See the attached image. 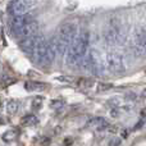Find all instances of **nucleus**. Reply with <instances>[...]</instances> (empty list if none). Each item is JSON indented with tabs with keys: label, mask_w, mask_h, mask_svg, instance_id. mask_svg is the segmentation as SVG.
Segmentation results:
<instances>
[{
	"label": "nucleus",
	"mask_w": 146,
	"mask_h": 146,
	"mask_svg": "<svg viewBox=\"0 0 146 146\" xmlns=\"http://www.w3.org/2000/svg\"><path fill=\"white\" fill-rule=\"evenodd\" d=\"M145 72H146V69H145Z\"/></svg>",
	"instance_id": "24"
},
{
	"label": "nucleus",
	"mask_w": 146,
	"mask_h": 146,
	"mask_svg": "<svg viewBox=\"0 0 146 146\" xmlns=\"http://www.w3.org/2000/svg\"><path fill=\"white\" fill-rule=\"evenodd\" d=\"M19 106H21L19 101L15 100V99H10V100H8L7 104H5V110H7L8 114H10V115H14V114L18 113V110H19Z\"/></svg>",
	"instance_id": "13"
},
{
	"label": "nucleus",
	"mask_w": 146,
	"mask_h": 146,
	"mask_svg": "<svg viewBox=\"0 0 146 146\" xmlns=\"http://www.w3.org/2000/svg\"><path fill=\"white\" fill-rule=\"evenodd\" d=\"M88 42H90V32L88 31L82 30L80 33H77L76 38L67 50V64L72 67L81 64L82 59L85 58L86 53H87Z\"/></svg>",
	"instance_id": "1"
},
{
	"label": "nucleus",
	"mask_w": 146,
	"mask_h": 146,
	"mask_svg": "<svg viewBox=\"0 0 146 146\" xmlns=\"http://www.w3.org/2000/svg\"><path fill=\"white\" fill-rule=\"evenodd\" d=\"M140 115H141L142 118H146V106L145 108H142V110L140 111Z\"/></svg>",
	"instance_id": "21"
},
{
	"label": "nucleus",
	"mask_w": 146,
	"mask_h": 146,
	"mask_svg": "<svg viewBox=\"0 0 146 146\" xmlns=\"http://www.w3.org/2000/svg\"><path fill=\"white\" fill-rule=\"evenodd\" d=\"M111 87H113V85H111V83H99V85H98V91L104 92V91L110 90Z\"/></svg>",
	"instance_id": "19"
},
{
	"label": "nucleus",
	"mask_w": 146,
	"mask_h": 146,
	"mask_svg": "<svg viewBox=\"0 0 146 146\" xmlns=\"http://www.w3.org/2000/svg\"><path fill=\"white\" fill-rule=\"evenodd\" d=\"M49 87L48 83L45 82H37V81H27L25 82V90L30 92H41L45 91Z\"/></svg>",
	"instance_id": "11"
},
{
	"label": "nucleus",
	"mask_w": 146,
	"mask_h": 146,
	"mask_svg": "<svg viewBox=\"0 0 146 146\" xmlns=\"http://www.w3.org/2000/svg\"><path fill=\"white\" fill-rule=\"evenodd\" d=\"M142 98H144V99H146V90H144V91H142Z\"/></svg>",
	"instance_id": "22"
},
{
	"label": "nucleus",
	"mask_w": 146,
	"mask_h": 146,
	"mask_svg": "<svg viewBox=\"0 0 146 146\" xmlns=\"http://www.w3.org/2000/svg\"><path fill=\"white\" fill-rule=\"evenodd\" d=\"M122 144V140L121 139H111L109 141V145L110 146H114V145H121Z\"/></svg>",
	"instance_id": "20"
},
{
	"label": "nucleus",
	"mask_w": 146,
	"mask_h": 146,
	"mask_svg": "<svg viewBox=\"0 0 146 146\" xmlns=\"http://www.w3.org/2000/svg\"><path fill=\"white\" fill-rule=\"evenodd\" d=\"M77 36V27L73 23L67 22L63 23L59 28V32L56 35L58 37V54L63 55L67 53L68 48L71 46V44L73 42V40Z\"/></svg>",
	"instance_id": "2"
},
{
	"label": "nucleus",
	"mask_w": 146,
	"mask_h": 146,
	"mask_svg": "<svg viewBox=\"0 0 146 146\" xmlns=\"http://www.w3.org/2000/svg\"><path fill=\"white\" fill-rule=\"evenodd\" d=\"M18 136H19V131H18L17 128H12V129L5 131L4 133L1 135V140L4 142H7V144H10V142L15 141V140L18 139Z\"/></svg>",
	"instance_id": "12"
},
{
	"label": "nucleus",
	"mask_w": 146,
	"mask_h": 146,
	"mask_svg": "<svg viewBox=\"0 0 146 146\" xmlns=\"http://www.w3.org/2000/svg\"><path fill=\"white\" fill-rule=\"evenodd\" d=\"M88 60H90V72L95 76H101L104 73V64L101 62L100 54L96 50H91L88 53Z\"/></svg>",
	"instance_id": "6"
},
{
	"label": "nucleus",
	"mask_w": 146,
	"mask_h": 146,
	"mask_svg": "<svg viewBox=\"0 0 146 146\" xmlns=\"http://www.w3.org/2000/svg\"><path fill=\"white\" fill-rule=\"evenodd\" d=\"M64 105H66V101L62 100V99H55V100L50 101V108L53 109H62Z\"/></svg>",
	"instance_id": "16"
},
{
	"label": "nucleus",
	"mask_w": 146,
	"mask_h": 146,
	"mask_svg": "<svg viewBox=\"0 0 146 146\" xmlns=\"http://www.w3.org/2000/svg\"><path fill=\"white\" fill-rule=\"evenodd\" d=\"M105 64L106 68L111 73H115V74H121V73L126 71V64H124L123 56L117 51H110V53L106 54Z\"/></svg>",
	"instance_id": "3"
},
{
	"label": "nucleus",
	"mask_w": 146,
	"mask_h": 146,
	"mask_svg": "<svg viewBox=\"0 0 146 146\" xmlns=\"http://www.w3.org/2000/svg\"><path fill=\"white\" fill-rule=\"evenodd\" d=\"M92 85H94V81L88 80V78H81V80H78V82H77V86L81 88H88Z\"/></svg>",
	"instance_id": "15"
},
{
	"label": "nucleus",
	"mask_w": 146,
	"mask_h": 146,
	"mask_svg": "<svg viewBox=\"0 0 146 146\" xmlns=\"http://www.w3.org/2000/svg\"><path fill=\"white\" fill-rule=\"evenodd\" d=\"M46 49H48V41L44 38L41 40L37 45L35 46L32 51H31V55H32V60L35 63L44 66L45 64V59H46Z\"/></svg>",
	"instance_id": "7"
},
{
	"label": "nucleus",
	"mask_w": 146,
	"mask_h": 146,
	"mask_svg": "<svg viewBox=\"0 0 146 146\" xmlns=\"http://www.w3.org/2000/svg\"><path fill=\"white\" fill-rule=\"evenodd\" d=\"M86 128L90 129H98V131H101V129L109 128V122L106 121L103 117H94V118L88 119L86 122Z\"/></svg>",
	"instance_id": "10"
},
{
	"label": "nucleus",
	"mask_w": 146,
	"mask_h": 146,
	"mask_svg": "<svg viewBox=\"0 0 146 146\" xmlns=\"http://www.w3.org/2000/svg\"><path fill=\"white\" fill-rule=\"evenodd\" d=\"M36 0H12L9 5H8L7 12L10 15H17L22 14V13L30 12L32 8H35Z\"/></svg>",
	"instance_id": "4"
},
{
	"label": "nucleus",
	"mask_w": 146,
	"mask_h": 146,
	"mask_svg": "<svg viewBox=\"0 0 146 146\" xmlns=\"http://www.w3.org/2000/svg\"><path fill=\"white\" fill-rule=\"evenodd\" d=\"M38 123V119L33 114H26L21 118V126L23 127H35Z\"/></svg>",
	"instance_id": "14"
},
{
	"label": "nucleus",
	"mask_w": 146,
	"mask_h": 146,
	"mask_svg": "<svg viewBox=\"0 0 146 146\" xmlns=\"http://www.w3.org/2000/svg\"><path fill=\"white\" fill-rule=\"evenodd\" d=\"M0 106H1V100H0Z\"/></svg>",
	"instance_id": "23"
},
{
	"label": "nucleus",
	"mask_w": 146,
	"mask_h": 146,
	"mask_svg": "<svg viewBox=\"0 0 146 146\" xmlns=\"http://www.w3.org/2000/svg\"><path fill=\"white\" fill-rule=\"evenodd\" d=\"M37 31H38V23L36 22V21H32V22L27 23V25L22 26V27L13 30L12 32L15 38H25V37H27V36H31V35H33V33H36Z\"/></svg>",
	"instance_id": "8"
},
{
	"label": "nucleus",
	"mask_w": 146,
	"mask_h": 146,
	"mask_svg": "<svg viewBox=\"0 0 146 146\" xmlns=\"http://www.w3.org/2000/svg\"><path fill=\"white\" fill-rule=\"evenodd\" d=\"M42 101H44V99L41 98V96H37V98H35L32 100V108L33 109H40L41 105H42Z\"/></svg>",
	"instance_id": "18"
},
{
	"label": "nucleus",
	"mask_w": 146,
	"mask_h": 146,
	"mask_svg": "<svg viewBox=\"0 0 146 146\" xmlns=\"http://www.w3.org/2000/svg\"><path fill=\"white\" fill-rule=\"evenodd\" d=\"M44 38L45 37H44L42 35H40V33L36 32V33H33V35L22 38V40L19 41V48H21V50H23L25 53L31 54V51L35 49V46L37 45L41 40H44Z\"/></svg>",
	"instance_id": "5"
},
{
	"label": "nucleus",
	"mask_w": 146,
	"mask_h": 146,
	"mask_svg": "<svg viewBox=\"0 0 146 146\" xmlns=\"http://www.w3.org/2000/svg\"><path fill=\"white\" fill-rule=\"evenodd\" d=\"M15 82H17V80L13 77H9V76H5V77L1 78V85L4 86V87H8V86L13 85V83H15Z\"/></svg>",
	"instance_id": "17"
},
{
	"label": "nucleus",
	"mask_w": 146,
	"mask_h": 146,
	"mask_svg": "<svg viewBox=\"0 0 146 146\" xmlns=\"http://www.w3.org/2000/svg\"><path fill=\"white\" fill-rule=\"evenodd\" d=\"M35 21L32 13L27 12V13H22V14H17V15H12V19H10V30H15V28H19L22 26L27 25V23Z\"/></svg>",
	"instance_id": "9"
}]
</instances>
